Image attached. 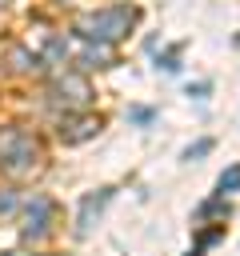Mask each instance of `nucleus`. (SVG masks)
Wrapping results in <instances>:
<instances>
[{
    "label": "nucleus",
    "mask_w": 240,
    "mask_h": 256,
    "mask_svg": "<svg viewBox=\"0 0 240 256\" xmlns=\"http://www.w3.org/2000/svg\"><path fill=\"white\" fill-rule=\"evenodd\" d=\"M12 208H16V196L4 188V192H0V216H4V212H12Z\"/></svg>",
    "instance_id": "nucleus-10"
},
{
    "label": "nucleus",
    "mask_w": 240,
    "mask_h": 256,
    "mask_svg": "<svg viewBox=\"0 0 240 256\" xmlns=\"http://www.w3.org/2000/svg\"><path fill=\"white\" fill-rule=\"evenodd\" d=\"M52 216H56V204H52L48 196H32V200H24V236H28V240H32V236H44Z\"/></svg>",
    "instance_id": "nucleus-4"
},
{
    "label": "nucleus",
    "mask_w": 240,
    "mask_h": 256,
    "mask_svg": "<svg viewBox=\"0 0 240 256\" xmlns=\"http://www.w3.org/2000/svg\"><path fill=\"white\" fill-rule=\"evenodd\" d=\"M132 20H136V8H128V4L100 8V12H92V16H84V20L76 24V36L96 40V44H116V40L128 32Z\"/></svg>",
    "instance_id": "nucleus-1"
},
{
    "label": "nucleus",
    "mask_w": 240,
    "mask_h": 256,
    "mask_svg": "<svg viewBox=\"0 0 240 256\" xmlns=\"http://www.w3.org/2000/svg\"><path fill=\"white\" fill-rule=\"evenodd\" d=\"M32 164H36V140L24 128H4L0 132V168L28 172Z\"/></svg>",
    "instance_id": "nucleus-2"
},
{
    "label": "nucleus",
    "mask_w": 240,
    "mask_h": 256,
    "mask_svg": "<svg viewBox=\"0 0 240 256\" xmlns=\"http://www.w3.org/2000/svg\"><path fill=\"white\" fill-rule=\"evenodd\" d=\"M200 252H204V248H192V252H188V256H200Z\"/></svg>",
    "instance_id": "nucleus-12"
},
{
    "label": "nucleus",
    "mask_w": 240,
    "mask_h": 256,
    "mask_svg": "<svg viewBox=\"0 0 240 256\" xmlns=\"http://www.w3.org/2000/svg\"><path fill=\"white\" fill-rule=\"evenodd\" d=\"M196 216L204 220V216H228V200H224V192L216 196V200H204L200 208H196Z\"/></svg>",
    "instance_id": "nucleus-7"
},
{
    "label": "nucleus",
    "mask_w": 240,
    "mask_h": 256,
    "mask_svg": "<svg viewBox=\"0 0 240 256\" xmlns=\"http://www.w3.org/2000/svg\"><path fill=\"white\" fill-rule=\"evenodd\" d=\"M112 196H116V188H96V192H88V196L80 200V208H76V236H88V232H92V224H96L100 212L112 204Z\"/></svg>",
    "instance_id": "nucleus-3"
},
{
    "label": "nucleus",
    "mask_w": 240,
    "mask_h": 256,
    "mask_svg": "<svg viewBox=\"0 0 240 256\" xmlns=\"http://www.w3.org/2000/svg\"><path fill=\"white\" fill-rule=\"evenodd\" d=\"M216 192H240V164H232V168H224L220 172V180H216Z\"/></svg>",
    "instance_id": "nucleus-6"
},
{
    "label": "nucleus",
    "mask_w": 240,
    "mask_h": 256,
    "mask_svg": "<svg viewBox=\"0 0 240 256\" xmlns=\"http://www.w3.org/2000/svg\"><path fill=\"white\" fill-rule=\"evenodd\" d=\"M100 132V120L96 116H72V120H60V140L64 144H80L88 136Z\"/></svg>",
    "instance_id": "nucleus-5"
},
{
    "label": "nucleus",
    "mask_w": 240,
    "mask_h": 256,
    "mask_svg": "<svg viewBox=\"0 0 240 256\" xmlns=\"http://www.w3.org/2000/svg\"><path fill=\"white\" fill-rule=\"evenodd\" d=\"M236 48H240V36H236Z\"/></svg>",
    "instance_id": "nucleus-13"
},
{
    "label": "nucleus",
    "mask_w": 240,
    "mask_h": 256,
    "mask_svg": "<svg viewBox=\"0 0 240 256\" xmlns=\"http://www.w3.org/2000/svg\"><path fill=\"white\" fill-rule=\"evenodd\" d=\"M208 88H212V84H192V88H188V96H208Z\"/></svg>",
    "instance_id": "nucleus-11"
},
{
    "label": "nucleus",
    "mask_w": 240,
    "mask_h": 256,
    "mask_svg": "<svg viewBox=\"0 0 240 256\" xmlns=\"http://www.w3.org/2000/svg\"><path fill=\"white\" fill-rule=\"evenodd\" d=\"M128 120L144 128V124H152V120H156V108H128Z\"/></svg>",
    "instance_id": "nucleus-9"
},
{
    "label": "nucleus",
    "mask_w": 240,
    "mask_h": 256,
    "mask_svg": "<svg viewBox=\"0 0 240 256\" xmlns=\"http://www.w3.org/2000/svg\"><path fill=\"white\" fill-rule=\"evenodd\" d=\"M212 152V140L204 136V140H196V144H188L184 152H180V160H200V156H208Z\"/></svg>",
    "instance_id": "nucleus-8"
}]
</instances>
